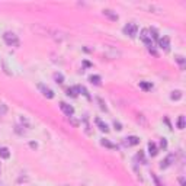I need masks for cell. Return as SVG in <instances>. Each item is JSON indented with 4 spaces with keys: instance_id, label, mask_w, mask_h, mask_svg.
<instances>
[{
    "instance_id": "6da1fadb",
    "label": "cell",
    "mask_w": 186,
    "mask_h": 186,
    "mask_svg": "<svg viewBox=\"0 0 186 186\" xmlns=\"http://www.w3.org/2000/svg\"><path fill=\"white\" fill-rule=\"evenodd\" d=\"M3 39H4L6 44L10 45V47H19V44H21L18 35L13 33V32H4L3 33Z\"/></svg>"
},
{
    "instance_id": "7a4b0ae2",
    "label": "cell",
    "mask_w": 186,
    "mask_h": 186,
    "mask_svg": "<svg viewBox=\"0 0 186 186\" xmlns=\"http://www.w3.org/2000/svg\"><path fill=\"white\" fill-rule=\"evenodd\" d=\"M140 38H141L142 42L147 45V48H148V50H150V48H153V41H151V35H150V31H148V29H142Z\"/></svg>"
},
{
    "instance_id": "3957f363",
    "label": "cell",
    "mask_w": 186,
    "mask_h": 186,
    "mask_svg": "<svg viewBox=\"0 0 186 186\" xmlns=\"http://www.w3.org/2000/svg\"><path fill=\"white\" fill-rule=\"evenodd\" d=\"M138 32V26L135 25V23H128V25H125V28H124V33L125 35H128L130 38H134L135 35Z\"/></svg>"
},
{
    "instance_id": "277c9868",
    "label": "cell",
    "mask_w": 186,
    "mask_h": 186,
    "mask_svg": "<svg viewBox=\"0 0 186 186\" xmlns=\"http://www.w3.org/2000/svg\"><path fill=\"white\" fill-rule=\"evenodd\" d=\"M175 160H176V156H175V154H169V156L164 159L163 162H162L160 167H162V169H167L169 166H172V164L175 163Z\"/></svg>"
},
{
    "instance_id": "5b68a950",
    "label": "cell",
    "mask_w": 186,
    "mask_h": 186,
    "mask_svg": "<svg viewBox=\"0 0 186 186\" xmlns=\"http://www.w3.org/2000/svg\"><path fill=\"white\" fill-rule=\"evenodd\" d=\"M60 109L63 110L67 116H71V115L74 113V108H73L71 105H67L66 102H61V103H60Z\"/></svg>"
},
{
    "instance_id": "8992f818",
    "label": "cell",
    "mask_w": 186,
    "mask_h": 186,
    "mask_svg": "<svg viewBox=\"0 0 186 186\" xmlns=\"http://www.w3.org/2000/svg\"><path fill=\"white\" fill-rule=\"evenodd\" d=\"M159 45H160V48H163L164 51H169V48H170V39H169V36L160 38L159 39Z\"/></svg>"
},
{
    "instance_id": "52a82bcc",
    "label": "cell",
    "mask_w": 186,
    "mask_h": 186,
    "mask_svg": "<svg viewBox=\"0 0 186 186\" xmlns=\"http://www.w3.org/2000/svg\"><path fill=\"white\" fill-rule=\"evenodd\" d=\"M38 87H39V90L42 92V95H44V96H45L47 99H53V98H54V92H53L51 89L45 87L44 84H39Z\"/></svg>"
},
{
    "instance_id": "ba28073f",
    "label": "cell",
    "mask_w": 186,
    "mask_h": 186,
    "mask_svg": "<svg viewBox=\"0 0 186 186\" xmlns=\"http://www.w3.org/2000/svg\"><path fill=\"white\" fill-rule=\"evenodd\" d=\"M103 15H105L108 19L113 21V22H116V21L119 19V16H118V15H116L113 10H110V9H105V10H103Z\"/></svg>"
},
{
    "instance_id": "9c48e42d",
    "label": "cell",
    "mask_w": 186,
    "mask_h": 186,
    "mask_svg": "<svg viewBox=\"0 0 186 186\" xmlns=\"http://www.w3.org/2000/svg\"><path fill=\"white\" fill-rule=\"evenodd\" d=\"M125 144H127V145H137V144H140V138L135 137V135L127 137V138H125Z\"/></svg>"
},
{
    "instance_id": "30bf717a",
    "label": "cell",
    "mask_w": 186,
    "mask_h": 186,
    "mask_svg": "<svg viewBox=\"0 0 186 186\" xmlns=\"http://www.w3.org/2000/svg\"><path fill=\"white\" fill-rule=\"evenodd\" d=\"M96 125L99 127V130H100V131H103V132H108V131H109L108 125H106V124H105V122H103L102 119H99V118L96 119Z\"/></svg>"
},
{
    "instance_id": "8fae6325",
    "label": "cell",
    "mask_w": 186,
    "mask_h": 186,
    "mask_svg": "<svg viewBox=\"0 0 186 186\" xmlns=\"http://www.w3.org/2000/svg\"><path fill=\"white\" fill-rule=\"evenodd\" d=\"M79 93H80V92H79V86L67 89V95H68V96H71V98H77V95H79Z\"/></svg>"
},
{
    "instance_id": "7c38bea8",
    "label": "cell",
    "mask_w": 186,
    "mask_h": 186,
    "mask_svg": "<svg viewBox=\"0 0 186 186\" xmlns=\"http://www.w3.org/2000/svg\"><path fill=\"white\" fill-rule=\"evenodd\" d=\"M0 157H1V159H9V157H10L9 148H6V147H0Z\"/></svg>"
},
{
    "instance_id": "4fadbf2b",
    "label": "cell",
    "mask_w": 186,
    "mask_h": 186,
    "mask_svg": "<svg viewBox=\"0 0 186 186\" xmlns=\"http://www.w3.org/2000/svg\"><path fill=\"white\" fill-rule=\"evenodd\" d=\"M148 153H150V156H156L157 154V147H156L154 142H148Z\"/></svg>"
},
{
    "instance_id": "5bb4252c",
    "label": "cell",
    "mask_w": 186,
    "mask_h": 186,
    "mask_svg": "<svg viewBox=\"0 0 186 186\" xmlns=\"http://www.w3.org/2000/svg\"><path fill=\"white\" fill-rule=\"evenodd\" d=\"M170 99H172V100H179V99H182V92H180V90H175V92H172Z\"/></svg>"
},
{
    "instance_id": "9a60e30c",
    "label": "cell",
    "mask_w": 186,
    "mask_h": 186,
    "mask_svg": "<svg viewBox=\"0 0 186 186\" xmlns=\"http://www.w3.org/2000/svg\"><path fill=\"white\" fill-rule=\"evenodd\" d=\"M89 80H90L92 84H96V86L100 84V76H96V74H95V76H90L89 77Z\"/></svg>"
},
{
    "instance_id": "2e32d148",
    "label": "cell",
    "mask_w": 186,
    "mask_h": 186,
    "mask_svg": "<svg viewBox=\"0 0 186 186\" xmlns=\"http://www.w3.org/2000/svg\"><path fill=\"white\" fill-rule=\"evenodd\" d=\"M140 87L142 90H151L153 89V84L151 83H147V82H140Z\"/></svg>"
},
{
    "instance_id": "e0dca14e",
    "label": "cell",
    "mask_w": 186,
    "mask_h": 186,
    "mask_svg": "<svg viewBox=\"0 0 186 186\" xmlns=\"http://www.w3.org/2000/svg\"><path fill=\"white\" fill-rule=\"evenodd\" d=\"M100 144H102L103 147H108V148H116V145L112 144L110 141H108V140H100Z\"/></svg>"
},
{
    "instance_id": "ac0fdd59",
    "label": "cell",
    "mask_w": 186,
    "mask_h": 186,
    "mask_svg": "<svg viewBox=\"0 0 186 186\" xmlns=\"http://www.w3.org/2000/svg\"><path fill=\"white\" fill-rule=\"evenodd\" d=\"M177 128L179 130L185 128V116H179V119H177Z\"/></svg>"
},
{
    "instance_id": "d6986e66",
    "label": "cell",
    "mask_w": 186,
    "mask_h": 186,
    "mask_svg": "<svg viewBox=\"0 0 186 186\" xmlns=\"http://www.w3.org/2000/svg\"><path fill=\"white\" fill-rule=\"evenodd\" d=\"M54 80L57 82V83H63V82H64V77H63L61 73H55V74H54Z\"/></svg>"
},
{
    "instance_id": "ffe728a7",
    "label": "cell",
    "mask_w": 186,
    "mask_h": 186,
    "mask_svg": "<svg viewBox=\"0 0 186 186\" xmlns=\"http://www.w3.org/2000/svg\"><path fill=\"white\" fill-rule=\"evenodd\" d=\"M175 60L177 61V63H179V64H180V67H182V68L185 67V58H183L182 55H176V58H175Z\"/></svg>"
},
{
    "instance_id": "44dd1931",
    "label": "cell",
    "mask_w": 186,
    "mask_h": 186,
    "mask_svg": "<svg viewBox=\"0 0 186 186\" xmlns=\"http://www.w3.org/2000/svg\"><path fill=\"white\" fill-rule=\"evenodd\" d=\"M79 92H80L82 95H84V96H86V98L90 100V95H89V92H87V90H86L84 87H80V86H79Z\"/></svg>"
},
{
    "instance_id": "7402d4cb",
    "label": "cell",
    "mask_w": 186,
    "mask_h": 186,
    "mask_svg": "<svg viewBox=\"0 0 186 186\" xmlns=\"http://www.w3.org/2000/svg\"><path fill=\"white\" fill-rule=\"evenodd\" d=\"M113 127H115V130H118V131H121V130H122V125H121L118 121H115V122H113Z\"/></svg>"
},
{
    "instance_id": "603a6c76",
    "label": "cell",
    "mask_w": 186,
    "mask_h": 186,
    "mask_svg": "<svg viewBox=\"0 0 186 186\" xmlns=\"http://www.w3.org/2000/svg\"><path fill=\"white\" fill-rule=\"evenodd\" d=\"M160 145H162L163 148H166V147H167V141H166V138H162V141H160Z\"/></svg>"
},
{
    "instance_id": "cb8c5ba5",
    "label": "cell",
    "mask_w": 186,
    "mask_h": 186,
    "mask_svg": "<svg viewBox=\"0 0 186 186\" xmlns=\"http://www.w3.org/2000/svg\"><path fill=\"white\" fill-rule=\"evenodd\" d=\"M98 100H99V103H100V108H102L103 110H108V109H106V106L103 105V100H102V99H98Z\"/></svg>"
},
{
    "instance_id": "d4e9b609",
    "label": "cell",
    "mask_w": 186,
    "mask_h": 186,
    "mask_svg": "<svg viewBox=\"0 0 186 186\" xmlns=\"http://www.w3.org/2000/svg\"><path fill=\"white\" fill-rule=\"evenodd\" d=\"M153 179H154V182H156V186H162L160 185V182H159V179H157V176L153 175Z\"/></svg>"
},
{
    "instance_id": "484cf974",
    "label": "cell",
    "mask_w": 186,
    "mask_h": 186,
    "mask_svg": "<svg viewBox=\"0 0 186 186\" xmlns=\"http://www.w3.org/2000/svg\"><path fill=\"white\" fill-rule=\"evenodd\" d=\"M179 182H180V186H186V183H185V177H180V179H179Z\"/></svg>"
}]
</instances>
